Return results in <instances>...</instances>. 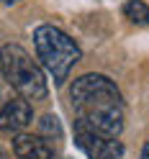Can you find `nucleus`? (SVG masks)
<instances>
[{
    "label": "nucleus",
    "mask_w": 149,
    "mask_h": 159,
    "mask_svg": "<svg viewBox=\"0 0 149 159\" xmlns=\"http://www.w3.org/2000/svg\"><path fill=\"white\" fill-rule=\"evenodd\" d=\"M123 16H126L131 23L149 26V5L142 3V0H128V3L123 5Z\"/></svg>",
    "instance_id": "0eeeda50"
},
{
    "label": "nucleus",
    "mask_w": 149,
    "mask_h": 159,
    "mask_svg": "<svg viewBox=\"0 0 149 159\" xmlns=\"http://www.w3.org/2000/svg\"><path fill=\"white\" fill-rule=\"evenodd\" d=\"M34 44L41 64L54 77V82H62L69 75V69L80 62V46L57 26H49V23L39 26L34 31Z\"/></svg>",
    "instance_id": "7ed1b4c3"
},
{
    "label": "nucleus",
    "mask_w": 149,
    "mask_h": 159,
    "mask_svg": "<svg viewBox=\"0 0 149 159\" xmlns=\"http://www.w3.org/2000/svg\"><path fill=\"white\" fill-rule=\"evenodd\" d=\"M31 103L26 98H11L0 103V131H21L31 123Z\"/></svg>",
    "instance_id": "39448f33"
},
{
    "label": "nucleus",
    "mask_w": 149,
    "mask_h": 159,
    "mask_svg": "<svg viewBox=\"0 0 149 159\" xmlns=\"http://www.w3.org/2000/svg\"><path fill=\"white\" fill-rule=\"evenodd\" d=\"M142 159H149V141H147V146H144V152H142Z\"/></svg>",
    "instance_id": "1a4fd4ad"
},
{
    "label": "nucleus",
    "mask_w": 149,
    "mask_h": 159,
    "mask_svg": "<svg viewBox=\"0 0 149 159\" xmlns=\"http://www.w3.org/2000/svg\"><path fill=\"white\" fill-rule=\"evenodd\" d=\"M0 69L13 90L26 100H44L46 98V80L28 52L18 44H5L0 49Z\"/></svg>",
    "instance_id": "f03ea898"
},
{
    "label": "nucleus",
    "mask_w": 149,
    "mask_h": 159,
    "mask_svg": "<svg viewBox=\"0 0 149 159\" xmlns=\"http://www.w3.org/2000/svg\"><path fill=\"white\" fill-rule=\"evenodd\" d=\"M16 159H54V149L39 134H18L13 139Z\"/></svg>",
    "instance_id": "423d86ee"
},
{
    "label": "nucleus",
    "mask_w": 149,
    "mask_h": 159,
    "mask_svg": "<svg viewBox=\"0 0 149 159\" xmlns=\"http://www.w3.org/2000/svg\"><path fill=\"white\" fill-rule=\"evenodd\" d=\"M69 98L80 121L108 139L123 131V100L105 75H82L69 87Z\"/></svg>",
    "instance_id": "f257e3e1"
},
{
    "label": "nucleus",
    "mask_w": 149,
    "mask_h": 159,
    "mask_svg": "<svg viewBox=\"0 0 149 159\" xmlns=\"http://www.w3.org/2000/svg\"><path fill=\"white\" fill-rule=\"evenodd\" d=\"M3 3H5V5H13V3H18V0H3Z\"/></svg>",
    "instance_id": "9d476101"
},
{
    "label": "nucleus",
    "mask_w": 149,
    "mask_h": 159,
    "mask_svg": "<svg viewBox=\"0 0 149 159\" xmlns=\"http://www.w3.org/2000/svg\"><path fill=\"white\" fill-rule=\"evenodd\" d=\"M75 144L87 154V159H121L123 157V144L116 139H108L90 128L85 121H75Z\"/></svg>",
    "instance_id": "20e7f679"
},
{
    "label": "nucleus",
    "mask_w": 149,
    "mask_h": 159,
    "mask_svg": "<svg viewBox=\"0 0 149 159\" xmlns=\"http://www.w3.org/2000/svg\"><path fill=\"white\" fill-rule=\"evenodd\" d=\"M39 136H44V139H49V136H62V128H59V118L57 116H44L41 118V123H39Z\"/></svg>",
    "instance_id": "6e6552de"
}]
</instances>
